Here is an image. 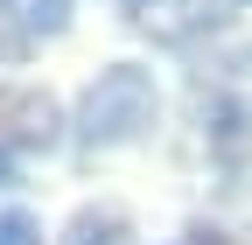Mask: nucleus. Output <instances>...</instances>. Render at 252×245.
<instances>
[{"mask_svg": "<svg viewBox=\"0 0 252 245\" xmlns=\"http://www.w3.org/2000/svg\"><path fill=\"white\" fill-rule=\"evenodd\" d=\"M63 245H126V217L119 210H77Z\"/></svg>", "mask_w": 252, "mask_h": 245, "instance_id": "7ed1b4c3", "label": "nucleus"}, {"mask_svg": "<svg viewBox=\"0 0 252 245\" xmlns=\"http://www.w3.org/2000/svg\"><path fill=\"white\" fill-rule=\"evenodd\" d=\"M154 119H161V91H154V77L133 70V63H112V70H98V84L77 98V140H84V147H126V140H140Z\"/></svg>", "mask_w": 252, "mask_h": 245, "instance_id": "f257e3e1", "label": "nucleus"}, {"mask_svg": "<svg viewBox=\"0 0 252 245\" xmlns=\"http://www.w3.org/2000/svg\"><path fill=\"white\" fill-rule=\"evenodd\" d=\"M182 245H224V238H217V231H203V224H196V231H189V238H182Z\"/></svg>", "mask_w": 252, "mask_h": 245, "instance_id": "0eeeda50", "label": "nucleus"}, {"mask_svg": "<svg viewBox=\"0 0 252 245\" xmlns=\"http://www.w3.org/2000/svg\"><path fill=\"white\" fill-rule=\"evenodd\" d=\"M245 7H252V0H245Z\"/></svg>", "mask_w": 252, "mask_h": 245, "instance_id": "6e6552de", "label": "nucleus"}, {"mask_svg": "<svg viewBox=\"0 0 252 245\" xmlns=\"http://www.w3.org/2000/svg\"><path fill=\"white\" fill-rule=\"evenodd\" d=\"M0 245H42V224L21 210H0Z\"/></svg>", "mask_w": 252, "mask_h": 245, "instance_id": "20e7f679", "label": "nucleus"}, {"mask_svg": "<svg viewBox=\"0 0 252 245\" xmlns=\"http://www.w3.org/2000/svg\"><path fill=\"white\" fill-rule=\"evenodd\" d=\"M21 49H28V42H21V35H14V28H7V14H0V56H7V63H14V56H21Z\"/></svg>", "mask_w": 252, "mask_h": 245, "instance_id": "39448f33", "label": "nucleus"}, {"mask_svg": "<svg viewBox=\"0 0 252 245\" xmlns=\"http://www.w3.org/2000/svg\"><path fill=\"white\" fill-rule=\"evenodd\" d=\"M0 14L14 21L21 42H35V35H63L70 28V0H0Z\"/></svg>", "mask_w": 252, "mask_h": 245, "instance_id": "f03ea898", "label": "nucleus"}, {"mask_svg": "<svg viewBox=\"0 0 252 245\" xmlns=\"http://www.w3.org/2000/svg\"><path fill=\"white\" fill-rule=\"evenodd\" d=\"M0 189H14V154L0 147Z\"/></svg>", "mask_w": 252, "mask_h": 245, "instance_id": "423d86ee", "label": "nucleus"}]
</instances>
